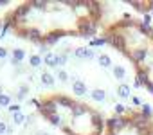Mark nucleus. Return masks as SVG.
Listing matches in <instances>:
<instances>
[{"mask_svg": "<svg viewBox=\"0 0 153 135\" xmlns=\"http://www.w3.org/2000/svg\"><path fill=\"white\" fill-rule=\"evenodd\" d=\"M105 6L96 0H29L4 16V25L15 36L51 45L59 38H87L103 24Z\"/></svg>", "mask_w": 153, "mask_h": 135, "instance_id": "obj_1", "label": "nucleus"}, {"mask_svg": "<svg viewBox=\"0 0 153 135\" xmlns=\"http://www.w3.org/2000/svg\"><path fill=\"white\" fill-rule=\"evenodd\" d=\"M103 38L131 63L137 79L153 94V29L133 15H123L103 27Z\"/></svg>", "mask_w": 153, "mask_h": 135, "instance_id": "obj_2", "label": "nucleus"}, {"mask_svg": "<svg viewBox=\"0 0 153 135\" xmlns=\"http://www.w3.org/2000/svg\"><path fill=\"white\" fill-rule=\"evenodd\" d=\"M38 113L63 135H103L106 119L103 113L65 92H43L34 99Z\"/></svg>", "mask_w": 153, "mask_h": 135, "instance_id": "obj_3", "label": "nucleus"}, {"mask_svg": "<svg viewBox=\"0 0 153 135\" xmlns=\"http://www.w3.org/2000/svg\"><path fill=\"white\" fill-rule=\"evenodd\" d=\"M103 135H153V115L142 108H124L110 115Z\"/></svg>", "mask_w": 153, "mask_h": 135, "instance_id": "obj_4", "label": "nucleus"}, {"mask_svg": "<svg viewBox=\"0 0 153 135\" xmlns=\"http://www.w3.org/2000/svg\"><path fill=\"white\" fill-rule=\"evenodd\" d=\"M0 27H2V25H0Z\"/></svg>", "mask_w": 153, "mask_h": 135, "instance_id": "obj_5", "label": "nucleus"}]
</instances>
